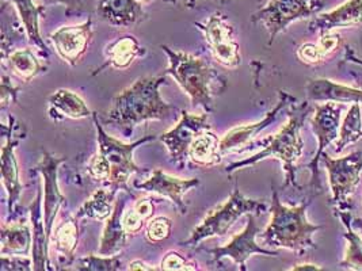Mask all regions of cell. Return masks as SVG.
Wrapping results in <instances>:
<instances>
[{
    "label": "cell",
    "instance_id": "cell-18",
    "mask_svg": "<svg viewBox=\"0 0 362 271\" xmlns=\"http://www.w3.org/2000/svg\"><path fill=\"white\" fill-rule=\"evenodd\" d=\"M30 213V225L33 232V250H32V259H33V270L53 271L49 258L50 240L47 234L45 227V217H44V191L40 185L35 198L29 209Z\"/></svg>",
    "mask_w": 362,
    "mask_h": 271
},
{
    "label": "cell",
    "instance_id": "cell-17",
    "mask_svg": "<svg viewBox=\"0 0 362 271\" xmlns=\"http://www.w3.org/2000/svg\"><path fill=\"white\" fill-rule=\"evenodd\" d=\"M133 186L140 191L158 194L177 207L181 215L187 213V203L185 201V195L193 188L199 186L197 178H178L170 175L163 169H156L151 171L149 178L143 182H133Z\"/></svg>",
    "mask_w": 362,
    "mask_h": 271
},
{
    "label": "cell",
    "instance_id": "cell-41",
    "mask_svg": "<svg viewBox=\"0 0 362 271\" xmlns=\"http://www.w3.org/2000/svg\"><path fill=\"white\" fill-rule=\"evenodd\" d=\"M297 57L305 64H317L326 56L316 44H304L297 49Z\"/></svg>",
    "mask_w": 362,
    "mask_h": 271
},
{
    "label": "cell",
    "instance_id": "cell-12",
    "mask_svg": "<svg viewBox=\"0 0 362 271\" xmlns=\"http://www.w3.org/2000/svg\"><path fill=\"white\" fill-rule=\"evenodd\" d=\"M212 129L209 122V113L192 114L186 110L180 112V121L174 128L159 136V140L168 152V157L177 166H183L187 159L189 148L192 143L202 132Z\"/></svg>",
    "mask_w": 362,
    "mask_h": 271
},
{
    "label": "cell",
    "instance_id": "cell-43",
    "mask_svg": "<svg viewBox=\"0 0 362 271\" xmlns=\"http://www.w3.org/2000/svg\"><path fill=\"white\" fill-rule=\"evenodd\" d=\"M127 270L155 271L160 270V269L151 266V265L147 263L146 260H141V259H134V260H132V262L128 265V269H127Z\"/></svg>",
    "mask_w": 362,
    "mask_h": 271
},
{
    "label": "cell",
    "instance_id": "cell-39",
    "mask_svg": "<svg viewBox=\"0 0 362 271\" xmlns=\"http://www.w3.org/2000/svg\"><path fill=\"white\" fill-rule=\"evenodd\" d=\"M21 85H14L7 75L1 76V110L4 112L11 104L17 103Z\"/></svg>",
    "mask_w": 362,
    "mask_h": 271
},
{
    "label": "cell",
    "instance_id": "cell-22",
    "mask_svg": "<svg viewBox=\"0 0 362 271\" xmlns=\"http://www.w3.org/2000/svg\"><path fill=\"white\" fill-rule=\"evenodd\" d=\"M127 206V198L119 195L115 200V210L112 216L105 221V227L99 240L98 254L110 256L119 254L128 243L129 235L125 231L122 215Z\"/></svg>",
    "mask_w": 362,
    "mask_h": 271
},
{
    "label": "cell",
    "instance_id": "cell-24",
    "mask_svg": "<svg viewBox=\"0 0 362 271\" xmlns=\"http://www.w3.org/2000/svg\"><path fill=\"white\" fill-rule=\"evenodd\" d=\"M310 102H337L362 104V88L341 85L329 79H311L305 85Z\"/></svg>",
    "mask_w": 362,
    "mask_h": 271
},
{
    "label": "cell",
    "instance_id": "cell-40",
    "mask_svg": "<svg viewBox=\"0 0 362 271\" xmlns=\"http://www.w3.org/2000/svg\"><path fill=\"white\" fill-rule=\"evenodd\" d=\"M156 200L148 197V195H140V197H134V203H133V209L136 210V213L139 216H141L144 220L148 222L155 212H156Z\"/></svg>",
    "mask_w": 362,
    "mask_h": 271
},
{
    "label": "cell",
    "instance_id": "cell-26",
    "mask_svg": "<svg viewBox=\"0 0 362 271\" xmlns=\"http://www.w3.org/2000/svg\"><path fill=\"white\" fill-rule=\"evenodd\" d=\"M0 237V255H29L33 250L32 225L25 217L3 222Z\"/></svg>",
    "mask_w": 362,
    "mask_h": 271
},
{
    "label": "cell",
    "instance_id": "cell-30",
    "mask_svg": "<svg viewBox=\"0 0 362 271\" xmlns=\"http://www.w3.org/2000/svg\"><path fill=\"white\" fill-rule=\"evenodd\" d=\"M119 190L115 187L109 188H98L91 197L82 203V206L76 212V217L79 220L90 219V220L106 221L115 210V200Z\"/></svg>",
    "mask_w": 362,
    "mask_h": 271
},
{
    "label": "cell",
    "instance_id": "cell-9",
    "mask_svg": "<svg viewBox=\"0 0 362 271\" xmlns=\"http://www.w3.org/2000/svg\"><path fill=\"white\" fill-rule=\"evenodd\" d=\"M323 6L325 0H269L250 20L264 25L269 33V45H272L291 23L317 16Z\"/></svg>",
    "mask_w": 362,
    "mask_h": 271
},
{
    "label": "cell",
    "instance_id": "cell-6",
    "mask_svg": "<svg viewBox=\"0 0 362 271\" xmlns=\"http://www.w3.org/2000/svg\"><path fill=\"white\" fill-rule=\"evenodd\" d=\"M94 126L97 132V143H98V152L107 160L110 169H112V176L107 186L115 187L117 190H124L129 195H133L131 187L128 186V182L133 174H146L148 169L140 167L133 157L134 151L147 144L149 141L156 140V136L148 135L134 143H124L113 136L109 135L103 125L99 122L98 113H93Z\"/></svg>",
    "mask_w": 362,
    "mask_h": 271
},
{
    "label": "cell",
    "instance_id": "cell-38",
    "mask_svg": "<svg viewBox=\"0 0 362 271\" xmlns=\"http://www.w3.org/2000/svg\"><path fill=\"white\" fill-rule=\"evenodd\" d=\"M122 222H124L125 231L128 232L129 236L139 235L143 229H146V225H147V221L144 220L141 216H139L133 207L128 210H124Z\"/></svg>",
    "mask_w": 362,
    "mask_h": 271
},
{
    "label": "cell",
    "instance_id": "cell-5",
    "mask_svg": "<svg viewBox=\"0 0 362 271\" xmlns=\"http://www.w3.org/2000/svg\"><path fill=\"white\" fill-rule=\"evenodd\" d=\"M267 210V203L261 200L248 198L239 190L238 183H235L230 198L212 209L181 244L185 247H197L206 239L227 235L235 222L245 215L254 213L261 216Z\"/></svg>",
    "mask_w": 362,
    "mask_h": 271
},
{
    "label": "cell",
    "instance_id": "cell-10",
    "mask_svg": "<svg viewBox=\"0 0 362 271\" xmlns=\"http://www.w3.org/2000/svg\"><path fill=\"white\" fill-rule=\"evenodd\" d=\"M344 107V103L337 102H323L320 104H316L315 107V114L311 119V128L313 135L317 138V150L313 160L307 166V169L311 171L310 188L313 195L323 193V187L319 178V162L322 160V156L326 153L329 144L335 141L339 136V125Z\"/></svg>",
    "mask_w": 362,
    "mask_h": 271
},
{
    "label": "cell",
    "instance_id": "cell-35",
    "mask_svg": "<svg viewBox=\"0 0 362 271\" xmlns=\"http://www.w3.org/2000/svg\"><path fill=\"white\" fill-rule=\"evenodd\" d=\"M160 270L165 271H198L201 270L198 262L189 256L178 253L168 251L160 260Z\"/></svg>",
    "mask_w": 362,
    "mask_h": 271
},
{
    "label": "cell",
    "instance_id": "cell-31",
    "mask_svg": "<svg viewBox=\"0 0 362 271\" xmlns=\"http://www.w3.org/2000/svg\"><path fill=\"white\" fill-rule=\"evenodd\" d=\"M335 216L342 221L346 232L344 237L347 241V250H346L345 258L339 263L341 269L346 270H362V239L356 231L351 224L353 217L350 215V210L344 212H335Z\"/></svg>",
    "mask_w": 362,
    "mask_h": 271
},
{
    "label": "cell",
    "instance_id": "cell-1",
    "mask_svg": "<svg viewBox=\"0 0 362 271\" xmlns=\"http://www.w3.org/2000/svg\"><path fill=\"white\" fill-rule=\"evenodd\" d=\"M167 85V75L144 76L113 98L102 122L118 128L125 137H131L137 125L148 121H165L175 117L177 107L165 102L160 87Z\"/></svg>",
    "mask_w": 362,
    "mask_h": 271
},
{
    "label": "cell",
    "instance_id": "cell-16",
    "mask_svg": "<svg viewBox=\"0 0 362 271\" xmlns=\"http://www.w3.org/2000/svg\"><path fill=\"white\" fill-rule=\"evenodd\" d=\"M93 18L79 25L62 26L49 35L54 51L71 67H76L82 61L93 42Z\"/></svg>",
    "mask_w": 362,
    "mask_h": 271
},
{
    "label": "cell",
    "instance_id": "cell-27",
    "mask_svg": "<svg viewBox=\"0 0 362 271\" xmlns=\"http://www.w3.org/2000/svg\"><path fill=\"white\" fill-rule=\"evenodd\" d=\"M50 119L53 121L63 119H84L93 117L90 107L82 97L71 90L60 88L48 98Z\"/></svg>",
    "mask_w": 362,
    "mask_h": 271
},
{
    "label": "cell",
    "instance_id": "cell-37",
    "mask_svg": "<svg viewBox=\"0 0 362 271\" xmlns=\"http://www.w3.org/2000/svg\"><path fill=\"white\" fill-rule=\"evenodd\" d=\"M0 270H33V259L29 255H0Z\"/></svg>",
    "mask_w": 362,
    "mask_h": 271
},
{
    "label": "cell",
    "instance_id": "cell-3",
    "mask_svg": "<svg viewBox=\"0 0 362 271\" xmlns=\"http://www.w3.org/2000/svg\"><path fill=\"white\" fill-rule=\"evenodd\" d=\"M160 49L168 59L165 75L177 82L194 107H202L205 113H212L214 100L227 90L226 76L194 54L175 51L167 45H162Z\"/></svg>",
    "mask_w": 362,
    "mask_h": 271
},
{
    "label": "cell",
    "instance_id": "cell-36",
    "mask_svg": "<svg viewBox=\"0 0 362 271\" xmlns=\"http://www.w3.org/2000/svg\"><path fill=\"white\" fill-rule=\"evenodd\" d=\"M87 175L91 179L97 181V182L109 185V181H110V176H112V169H110L107 160L100 153H95L88 160V163H87Z\"/></svg>",
    "mask_w": 362,
    "mask_h": 271
},
{
    "label": "cell",
    "instance_id": "cell-20",
    "mask_svg": "<svg viewBox=\"0 0 362 271\" xmlns=\"http://www.w3.org/2000/svg\"><path fill=\"white\" fill-rule=\"evenodd\" d=\"M78 220L76 216L66 215L53 229L50 243H53L54 253L57 255V270H68V266H72L75 262V253L81 239Z\"/></svg>",
    "mask_w": 362,
    "mask_h": 271
},
{
    "label": "cell",
    "instance_id": "cell-34",
    "mask_svg": "<svg viewBox=\"0 0 362 271\" xmlns=\"http://www.w3.org/2000/svg\"><path fill=\"white\" fill-rule=\"evenodd\" d=\"M173 220L165 216L152 217L146 225V237L149 243L159 244L171 236Z\"/></svg>",
    "mask_w": 362,
    "mask_h": 271
},
{
    "label": "cell",
    "instance_id": "cell-25",
    "mask_svg": "<svg viewBox=\"0 0 362 271\" xmlns=\"http://www.w3.org/2000/svg\"><path fill=\"white\" fill-rule=\"evenodd\" d=\"M14 4L18 16L21 19V25L26 33L29 42L40 52L41 57L48 59L49 49L44 42V38L40 32V19L45 16L47 6L35 4L34 0H10Z\"/></svg>",
    "mask_w": 362,
    "mask_h": 271
},
{
    "label": "cell",
    "instance_id": "cell-14",
    "mask_svg": "<svg viewBox=\"0 0 362 271\" xmlns=\"http://www.w3.org/2000/svg\"><path fill=\"white\" fill-rule=\"evenodd\" d=\"M66 157L56 156L53 153L42 152L41 162L35 167L42 178V191H44V217L48 237L52 236L54 229V222L62 207H66V198L59 186V169L66 163Z\"/></svg>",
    "mask_w": 362,
    "mask_h": 271
},
{
    "label": "cell",
    "instance_id": "cell-29",
    "mask_svg": "<svg viewBox=\"0 0 362 271\" xmlns=\"http://www.w3.org/2000/svg\"><path fill=\"white\" fill-rule=\"evenodd\" d=\"M3 66L11 69V72L23 83H29L37 76L48 71V64H44L30 48L14 49L4 61Z\"/></svg>",
    "mask_w": 362,
    "mask_h": 271
},
{
    "label": "cell",
    "instance_id": "cell-23",
    "mask_svg": "<svg viewBox=\"0 0 362 271\" xmlns=\"http://www.w3.org/2000/svg\"><path fill=\"white\" fill-rule=\"evenodd\" d=\"M105 64L99 67L93 75H97L102 69L112 67L115 69H128L134 64L139 57H143L147 51L132 34H125L105 47Z\"/></svg>",
    "mask_w": 362,
    "mask_h": 271
},
{
    "label": "cell",
    "instance_id": "cell-42",
    "mask_svg": "<svg viewBox=\"0 0 362 271\" xmlns=\"http://www.w3.org/2000/svg\"><path fill=\"white\" fill-rule=\"evenodd\" d=\"M42 4H45L47 7L49 6H57V4H63L66 6V8L71 11V10H75V11H79L82 10V1L81 0H42Z\"/></svg>",
    "mask_w": 362,
    "mask_h": 271
},
{
    "label": "cell",
    "instance_id": "cell-44",
    "mask_svg": "<svg viewBox=\"0 0 362 271\" xmlns=\"http://www.w3.org/2000/svg\"><path fill=\"white\" fill-rule=\"evenodd\" d=\"M344 59H345V61H347V63H353V64H357V66L362 67L361 59L357 57L354 51L351 48H349V47L345 49V57Z\"/></svg>",
    "mask_w": 362,
    "mask_h": 271
},
{
    "label": "cell",
    "instance_id": "cell-8",
    "mask_svg": "<svg viewBox=\"0 0 362 271\" xmlns=\"http://www.w3.org/2000/svg\"><path fill=\"white\" fill-rule=\"evenodd\" d=\"M1 132L6 138L4 145L1 147V179L3 186L7 191L8 201V219L10 221L19 220L23 217L21 213L19 198L23 186L19 178V166H18L17 150L19 143L26 138L28 131L23 124H21L14 117H8V125H1Z\"/></svg>",
    "mask_w": 362,
    "mask_h": 271
},
{
    "label": "cell",
    "instance_id": "cell-47",
    "mask_svg": "<svg viewBox=\"0 0 362 271\" xmlns=\"http://www.w3.org/2000/svg\"><path fill=\"white\" fill-rule=\"evenodd\" d=\"M140 3H146V1H151V0H139Z\"/></svg>",
    "mask_w": 362,
    "mask_h": 271
},
{
    "label": "cell",
    "instance_id": "cell-11",
    "mask_svg": "<svg viewBox=\"0 0 362 271\" xmlns=\"http://www.w3.org/2000/svg\"><path fill=\"white\" fill-rule=\"evenodd\" d=\"M194 26L202 33L214 60L223 67L235 69L242 64L240 47L236 33L227 17L217 11L205 22H196Z\"/></svg>",
    "mask_w": 362,
    "mask_h": 271
},
{
    "label": "cell",
    "instance_id": "cell-46",
    "mask_svg": "<svg viewBox=\"0 0 362 271\" xmlns=\"http://www.w3.org/2000/svg\"><path fill=\"white\" fill-rule=\"evenodd\" d=\"M351 224H353L354 229H358L362 235V219H353Z\"/></svg>",
    "mask_w": 362,
    "mask_h": 271
},
{
    "label": "cell",
    "instance_id": "cell-7",
    "mask_svg": "<svg viewBox=\"0 0 362 271\" xmlns=\"http://www.w3.org/2000/svg\"><path fill=\"white\" fill-rule=\"evenodd\" d=\"M322 162L329 174L331 206H334V212L350 210L353 207V194L361 182V151H354L338 159H332L325 153Z\"/></svg>",
    "mask_w": 362,
    "mask_h": 271
},
{
    "label": "cell",
    "instance_id": "cell-19",
    "mask_svg": "<svg viewBox=\"0 0 362 271\" xmlns=\"http://www.w3.org/2000/svg\"><path fill=\"white\" fill-rule=\"evenodd\" d=\"M362 25V0H347L335 10L319 14L308 25L311 33H331L337 29L357 28Z\"/></svg>",
    "mask_w": 362,
    "mask_h": 271
},
{
    "label": "cell",
    "instance_id": "cell-32",
    "mask_svg": "<svg viewBox=\"0 0 362 271\" xmlns=\"http://www.w3.org/2000/svg\"><path fill=\"white\" fill-rule=\"evenodd\" d=\"M362 140L361 104L353 103L339 128V136L335 143V153L344 152L346 147Z\"/></svg>",
    "mask_w": 362,
    "mask_h": 271
},
{
    "label": "cell",
    "instance_id": "cell-33",
    "mask_svg": "<svg viewBox=\"0 0 362 271\" xmlns=\"http://www.w3.org/2000/svg\"><path fill=\"white\" fill-rule=\"evenodd\" d=\"M72 270L78 271H118L124 270V263L119 255L88 254L76 259Z\"/></svg>",
    "mask_w": 362,
    "mask_h": 271
},
{
    "label": "cell",
    "instance_id": "cell-21",
    "mask_svg": "<svg viewBox=\"0 0 362 271\" xmlns=\"http://www.w3.org/2000/svg\"><path fill=\"white\" fill-rule=\"evenodd\" d=\"M97 14L102 20L117 28H132L146 18L139 0H98Z\"/></svg>",
    "mask_w": 362,
    "mask_h": 271
},
{
    "label": "cell",
    "instance_id": "cell-28",
    "mask_svg": "<svg viewBox=\"0 0 362 271\" xmlns=\"http://www.w3.org/2000/svg\"><path fill=\"white\" fill-rule=\"evenodd\" d=\"M220 141L212 129H208L198 136L197 138L192 143L187 159L201 169H212L218 166L223 162V153L220 150Z\"/></svg>",
    "mask_w": 362,
    "mask_h": 271
},
{
    "label": "cell",
    "instance_id": "cell-45",
    "mask_svg": "<svg viewBox=\"0 0 362 271\" xmlns=\"http://www.w3.org/2000/svg\"><path fill=\"white\" fill-rule=\"evenodd\" d=\"M291 270H322V267H319V266H316V265H313V263H301V265H296V266L292 267Z\"/></svg>",
    "mask_w": 362,
    "mask_h": 271
},
{
    "label": "cell",
    "instance_id": "cell-15",
    "mask_svg": "<svg viewBox=\"0 0 362 271\" xmlns=\"http://www.w3.org/2000/svg\"><path fill=\"white\" fill-rule=\"evenodd\" d=\"M293 101H296V98H293L291 94H288L286 91H280L279 102L269 113H266L264 119L230 129V132H227L221 137L220 141V150L223 156L228 153H240L248 150L252 141L257 138V136L264 132L270 125H273L280 117L281 113L286 110L288 106Z\"/></svg>",
    "mask_w": 362,
    "mask_h": 271
},
{
    "label": "cell",
    "instance_id": "cell-13",
    "mask_svg": "<svg viewBox=\"0 0 362 271\" xmlns=\"http://www.w3.org/2000/svg\"><path fill=\"white\" fill-rule=\"evenodd\" d=\"M257 217L258 215L250 213L247 215V224L240 234L232 237L226 246L208 250V253L212 255V260L220 262L226 258H230V260L238 266L239 270L247 271L246 262L252 255L279 256L280 254L279 251L264 248V246L257 243V239L261 232Z\"/></svg>",
    "mask_w": 362,
    "mask_h": 271
},
{
    "label": "cell",
    "instance_id": "cell-4",
    "mask_svg": "<svg viewBox=\"0 0 362 271\" xmlns=\"http://www.w3.org/2000/svg\"><path fill=\"white\" fill-rule=\"evenodd\" d=\"M311 205V198L297 206H286L281 203L279 191L273 187L270 222L264 232L258 235L264 247L285 248L301 256L308 250H316L313 235L322 229V225L313 224L307 219V210Z\"/></svg>",
    "mask_w": 362,
    "mask_h": 271
},
{
    "label": "cell",
    "instance_id": "cell-2",
    "mask_svg": "<svg viewBox=\"0 0 362 271\" xmlns=\"http://www.w3.org/2000/svg\"><path fill=\"white\" fill-rule=\"evenodd\" d=\"M311 110H313L311 102L308 100L304 102H297V100L292 102L286 109V116H288L286 124L276 135L269 136L267 138H264L262 141L258 143V145H261L262 150L250 157H245L242 160L230 163L224 169V171L227 174H232L238 169L255 166L257 163L262 162L267 157H276L280 160L284 174H285L284 188L293 187L295 190H300L296 179V163L297 160L301 157L303 150H304L301 129L305 119H308Z\"/></svg>",
    "mask_w": 362,
    "mask_h": 271
}]
</instances>
